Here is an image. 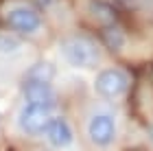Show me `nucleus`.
Masks as SVG:
<instances>
[{"instance_id": "obj_1", "label": "nucleus", "mask_w": 153, "mask_h": 151, "mask_svg": "<svg viewBox=\"0 0 153 151\" xmlns=\"http://www.w3.org/2000/svg\"><path fill=\"white\" fill-rule=\"evenodd\" d=\"M61 55L74 68H96L101 64V48L88 35H72L61 42Z\"/></svg>"}, {"instance_id": "obj_2", "label": "nucleus", "mask_w": 153, "mask_h": 151, "mask_svg": "<svg viewBox=\"0 0 153 151\" xmlns=\"http://www.w3.org/2000/svg\"><path fill=\"white\" fill-rule=\"evenodd\" d=\"M90 142L99 149H107L116 142V136H118V127H116V121L112 114L107 112H99V114H92L88 121V129H85Z\"/></svg>"}, {"instance_id": "obj_3", "label": "nucleus", "mask_w": 153, "mask_h": 151, "mask_svg": "<svg viewBox=\"0 0 153 151\" xmlns=\"http://www.w3.org/2000/svg\"><path fill=\"white\" fill-rule=\"evenodd\" d=\"M94 90L103 99H118L129 90V74L120 68H103L94 79Z\"/></svg>"}, {"instance_id": "obj_4", "label": "nucleus", "mask_w": 153, "mask_h": 151, "mask_svg": "<svg viewBox=\"0 0 153 151\" xmlns=\"http://www.w3.org/2000/svg\"><path fill=\"white\" fill-rule=\"evenodd\" d=\"M51 116H53V107L24 103L18 114V125L22 129V134L31 136V138H39V136H44V129L51 121Z\"/></svg>"}, {"instance_id": "obj_5", "label": "nucleus", "mask_w": 153, "mask_h": 151, "mask_svg": "<svg viewBox=\"0 0 153 151\" xmlns=\"http://www.w3.org/2000/svg\"><path fill=\"white\" fill-rule=\"evenodd\" d=\"M44 138L53 149H68L74 140V129L64 116L53 114L46 129H44Z\"/></svg>"}, {"instance_id": "obj_6", "label": "nucleus", "mask_w": 153, "mask_h": 151, "mask_svg": "<svg viewBox=\"0 0 153 151\" xmlns=\"http://www.w3.org/2000/svg\"><path fill=\"white\" fill-rule=\"evenodd\" d=\"M4 22L18 33H35L42 26V16L31 7H16L4 16Z\"/></svg>"}, {"instance_id": "obj_7", "label": "nucleus", "mask_w": 153, "mask_h": 151, "mask_svg": "<svg viewBox=\"0 0 153 151\" xmlns=\"http://www.w3.org/2000/svg\"><path fill=\"white\" fill-rule=\"evenodd\" d=\"M22 94L24 103H31V105L55 107V101H57L53 83H42V81H22Z\"/></svg>"}, {"instance_id": "obj_8", "label": "nucleus", "mask_w": 153, "mask_h": 151, "mask_svg": "<svg viewBox=\"0 0 153 151\" xmlns=\"http://www.w3.org/2000/svg\"><path fill=\"white\" fill-rule=\"evenodd\" d=\"M53 77H55V66L46 59H39L35 61L24 74V81H42V83H53Z\"/></svg>"}, {"instance_id": "obj_9", "label": "nucleus", "mask_w": 153, "mask_h": 151, "mask_svg": "<svg viewBox=\"0 0 153 151\" xmlns=\"http://www.w3.org/2000/svg\"><path fill=\"white\" fill-rule=\"evenodd\" d=\"M101 35H103V42H105V46L112 53H118V51H123V46H125V33L123 29L118 24H105L103 26V31H101Z\"/></svg>"}, {"instance_id": "obj_10", "label": "nucleus", "mask_w": 153, "mask_h": 151, "mask_svg": "<svg viewBox=\"0 0 153 151\" xmlns=\"http://www.w3.org/2000/svg\"><path fill=\"white\" fill-rule=\"evenodd\" d=\"M16 48H20V39L9 33H0V53H11Z\"/></svg>"}, {"instance_id": "obj_11", "label": "nucleus", "mask_w": 153, "mask_h": 151, "mask_svg": "<svg viewBox=\"0 0 153 151\" xmlns=\"http://www.w3.org/2000/svg\"><path fill=\"white\" fill-rule=\"evenodd\" d=\"M127 151H147V149H144V147H129Z\"/></svg>"}]
</instances>
